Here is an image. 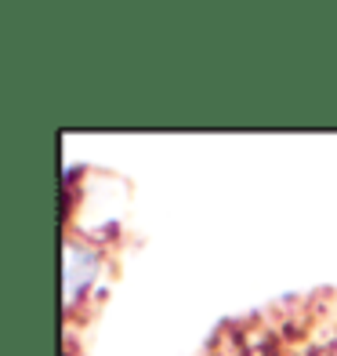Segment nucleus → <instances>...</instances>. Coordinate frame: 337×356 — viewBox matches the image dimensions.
Wrapping results in <instances>:
<instances>
[{
	"label": "nucleus",
	"mask_w": 337,
	"mask_h": 356,
	"mask_svg": "<svg viewBox=\"0 0 337 356\" xmlns=\"http://www.w3.org/2000/svg\"><path fill=\"white\" fill-rule=\"evenodd\" d=\"M98 277H102V251L80 236H69L66 251H62V295H66V309H76L94 291Z\"/></svg>",
	"instance_id": "nucleus-1"
}]
</instances>
